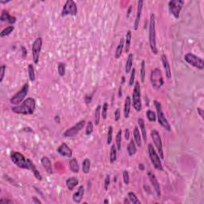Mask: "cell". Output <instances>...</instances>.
<instances>
[{"mask_svg": "<svg viewBox=\"0 0 204 204\" xmlns=\"http://www.w3.org/2000/svg\"><path fill=\"white\" fill-rule=\"evenodd\" d=\"M36 109V101L32 97L26 98L20 105L11 108L15 113L22 115H32Z\"/></svg>", "mask_w": 204, "mask_h": 204, "instance_id": "obj_1", "label": "cell"}, {"mask_svg": "<svg viewBox=\"0 0 204 204\" xmlns=\"http://www.w3.org/2000/svg\"><path fill=\"white\" fill-rule=\"evenodd\" d=\"M149 44L151 50L154 54H158V49L156 46V17L155 15L152 14L149 22Z\"/></svg>", "mask_w": 204, "mask_h": 204, "instance_id": "obj_2", "label": "cell"}, {"mask_svg": "<svg viewBox=\"0 0 204 204\" xmlns=\"http://www.w3.org/2000/svg\"><path fill=\"white\" fill-rule=\"evenodd\" d=\"M154 105H155L156 109V117L158 119V122H159V125H161L163 129L167 131L171 132L172 128H171V125L168 122V119L166 118V116H164V113H163V109H162L161 104L159 103L158 101H154Z\"/></svg>", "mask_w": 204, "mask_h": 204, "instance_id": "obj_3", "label": "cell"}, {"mask_svg": "<svg viewBox=\"0 0 204 204\" xmlns=\"http://www.w3.org/2000/svg\"><path fill=\"white\" fill-rule=\"evenodd\" d=\"M11 159L15 165L22 169L30 170L28 159H26L22 153L18 152H12L11 155Z\"/></svg>", "mask_w": 204, "mask_h": 204, "instance_id": "obj_4", "label": "cell"}, {"mask_svg": "<svg viewBox=\"0 0 204 204\" xmlns=\"http://www.w3.org/2000/svg\"><path fill=\"white\" fill-rule=\"evenodd\" d=\"M150 80L152 86L155 89H159L164 84L161 71L158 68H156L151 72Z\"/></svg>", "mask_w": 204, "mask_h": 204, "instance_id": "obj_5", "label": "cell"}, {"mask_svg": "<svg viewBox=\"0 0 204 204\" xmlns=\"http://www.w3.org/2000/svg\"><path fill=\"white\" fill-rule=\"evenodd\" d=\"M148 152L149 154V157L152 163L154 168L158 171H163V164L161 163L159 156L158 155V153L156 152V151L155 150V148H153L152 144H148Z\"/></svg>", "mask_w": 204, "mask_h": 204, "instance_id": "obj_6", "label": "cell"}, {"mask_svg": "<svg viewBox=\"0 0 204 204\" xmlns=\"http://www.w3.org/2000/svg\"><path fill=\"white\" fill-rule=\"evenodd\" d=\"M28 91L29 85L27 83H26V84L23 85V86L22 87L21 89L17 93H15L13 97H11V100H10L11 104L15 105H20L25 100L26 96L28 93Z\"/></svg>", "mask_w": 204, "mask_h": 204, "instance_id": "obj_7", "label": "cell"}, {"mask_svg": "<svg viewBox=\"0 0 204 204\" xmlns=\"http://www.w3.org/2000/svg\"><path fill=\"white\" fill-rule=\"evenodd\" d=\"M132 106L135 111L140 112L142 109L141 98H140V85L139 82H136L134 85L133 92H132Z\"/></svg>", "mask_w": 204, "mask_h": 204, "instance_id": "obj_8", "label": "cell"}, {"mask_svg": "<svg viewBox=\"0 0 204 204\" xmlns=\"http://www.w3.org/2000/svg\"><path fill=\"white\" fill-rule=\"evenodd\" d=\"M184 60L188 64L194 66L196 69H199L200 70H202L204 69V62L202 58L196 56L194 54L187 53L184 55Z\"/></svg>", "mask_w": 204, "mask_h": 204, "instance_id": "obj_9", "label": "cell"}, {"mask_svg": "<svg viewBox=\"0 0 204 204\" xmlns=\"http://www.w3.org/2000/svg\"><path fill=\"white\" fill-rule=\"evenodd\" d=\"M184 5V1L183 0H171L168 2V9L170 13L175 17V18H179L180 15L181 10Z\"/></svg>", "mask_w": 204, "mask_h": 204, "instance_id": "obj_10", "label": "cell"}, {"mask_svg": "<svg viewBox=\"0 0 204 204\" xmlns=\"http://www.w3.org/2000/svg\"><path fill=\"white\" fill-rule=\"evenodd\" d=\"M78 14V7L74 1L73 0H68L65 2L63 6L62 11V16L65 17L67 15L71 16H76Z\"/></svg>", "mask_w": 204, "mask_h": 204, "instance_id": "obj_11", "label": "cell"}, {"mask_svg": "<svg viewBox=\"0 0 204 204\" xmlns=\"http://www.w3.org/2000/svg\"><path fill=\"white\" fill-rule=\"evenodd\" d=\"M151 137L152 139L153 143L155 144L156 148L158 151V155L159 156L160 159H164V154L163 150V144H162L161 137L159 135V133L156 130H152L151 132Z\"/></svg>", "mask_w": 204, "mask_h": 204, "instance_id": "obj_12", "label": "cell"}, {"mask_svg": "<svg viewBox=\"0 0 204 204\" xmlns=\"http://www.w3.org/2000/svg\"><path fill=\"white\" fill-rule=\"evenodd\" d=\"M42 47V38L41 37L37 38L32 45V55L33 61L35 64H38L39 62V57Z\"/></svg>", "mask_w": 204, "mask_h": 204, "instance_id": "obj_13", "label": "cell"}, {"mask_svg": "<svg viewBox=\"0 0 204 204\" xmlns=\"http://www.w3.org/2000/svg\"><path fill=\"white\" fill-rule=\"evenodd\" d=\"M85 120H80L79 122L77 123L73 127H71V128L67 129L66 131L63 133V135H64L65 137H73V136H75L76 135H78L80 131H82V129L85 127Z\"/></svg>", "mask_w": 204, "mask_h": 204, "instance_id": "obj_14", "label": "cell"}, {"mask_svg": "<svg viewBox=\"0 0 204 204\" xmlns=\"http://www.w3.org/2000/svg\"><path fill=\"white\" fill-rule=\"evenodd\" d=\"M57 152L61 156L68 157V158L72 157V155H73V151L71 150L70 148L68 146V144H65V143H62V144H61L60 146L58 148V149H57Z\"/></svg>", "mask_w": 204, "mask_h": 204, "instance_id": "obj_15", "label": "cell"}, {"mask_svg": "<svg viewBox=\"0 0 204 204\" xmlns=\"http://www.w3.org/2000/svg\"><path fill=\"white\" fill-rule=\"evenodd\" d=\"M148 176H149L151 183L152 184L153 187H154V190H155L156 193L157 197L159 198L161 196V189H160V186H159V183L158 182L156 176L151 172H148Z\"/></svg>", "mask_w": 204, "mask_h": 204, "instance_id": "obj_16", "label": "cell"}, {"mask_svg": "<svg viewBox=\"0 0 204 204\" xmlns=\"http://www.w3.org/2000/svg\"><path fill=\"white\" fill-rule=\"evenodd\" d=\"M143 5H144V2L140 0L137 2V10H136V15H135V19L134 22V30H136L139 27L140 22V18H141L142 11H143Z\"/></svg>", "mask_w": 204, "mask_h": 204, "instance_id": "obj_17", "label": "cell"}, {"mask_svg": "<svg viewBox=\"0 0 204 204\" xmlns=\"http://www.w3.org/2000/svg\"><path fill=\"white\" fill-rule=\"evenodd\" d=\"M161 61L163 63V66L164 68V71H165L166 77L168 79H170L172 78V70H171V66H170L169 62L165 54H162L161 55Z\"/></svg>", "mask_w": 204, "mask_h": 204, "instance_id": "obj_18", "label": "cell"}, {"mask_svg": "<svg viewBox=\"0 0 204 204\" xmlns=\"http://www.w3.org/2000/svg\"><path fill=\"white\" fill-rule=\"evenodd\" d=\"M41 163L48 174H53V166L50 159L48 157L43 156L41 159Z\"/></svg>", "mask_w": 204, "mask_h": 204, "instance_id": "obj_19", "label": "cell"}, {"mask_svg": "<svg viewBox=\"0 0 204 204\" xmlns=\"http://www.w3.org/2000/svg\"><path fill=\"white\" fill-rule=\"evenodd\" d=\"M85 190L83 186H80L78 187V191H76L75 193L73 195V202H76V203H80L82 202V199H83V196H84Z\"/></svg>", "mask_w": 204, "mask_h": 204, "instance_id": "obj_20", "label": "cell"}, {"mask_svg": "<svg viewBox=\"0 0 204 204\" xmlns=\"http://www.w3.org/2000/svg\"><path fill=\"white\" fill-rule=\"evenodd\" d=\"M0 20H1V22H7L10 24H14L16 22V18L10 15L8 13V11L3 10L2 11V14H1Z\"/></svg>", "mask_w": 204, "mask_h": 204, "instance_id": "obj_21", "label": "cell"}, {"mask_svg": "<svg viewBox=\"0 0 204 204\" xmlns=\"http://www.w3.org/2000/svg\"><path fill=\"white\" fill-rule=\"evenodd\" d=\"M132 105V99L129 96H127L125 101V105H124V116L125 118H128L130 114Z\"/></svg>", "mask_w": 204, "mask_h": 204, "instance_id": "obj_22", "label": "cell"}, {"mask_svg": "<svg viewBox=\"0 0 204 204\" xmlns=\"http://www.w3.org/2000/svg\"><path fill=\"white\" fill-rule=\"evenodd\" d=\"M78 183H79V180L76 177H70V178L67 179L66 181H65L67 188L71 191H73V189L77 187V185H78Z\"/></svg>", "mask_w": 204, "mask_h": 204, "instance_id": "obj_23", "label": "cell"}, {"mask_svg": "<svg viewBox=\"0 0 204 204\" xmlns=\"http://www.w3.org/2000/svg\"><path fill=\"white\" fill-rule=\"evenodd\" d=\"M127 151H128V154H129V156H133L136 153L137 147H136V144H135L134 139L130 140L129 144H128V147H127Z\"/></svg>", "mask_w": 204, "mask_h": 204, "instance_id": "obj_24", "label": "cell"}, {"mask_svg": "<svg viewBox=\"0 0 204 204\" xmlns=\"http://www.w3.org/2000/svg\"><path fill=\"white\" fill-rule=\"evenodd\" d=\"M28 159L29 165H30V170L33 172V174H34L35 178H36L39 181L42 180V175L40 174V172H38V170L37 169L36 166L35 165V163H33V162L31 161L30 159Z\"/></svg>", "mask_w": 204, "mask_h": 204, "instance_id": "obj_25", "label": "cell"}, {"mask_svg": "<svg viewBox=\"0 0 204 204\" xmlns=\"http://www.w3.org/2000/svg\"><path fill=\"white\" fill-rule=\"evenodd\" d=\"M140 129H139V127L135 126L133 129V136H134V140H135V144H136V146L137 147H141L142 143H141V135H140Z\"/></svg>", "mask_w": 204, "mask_h": 204, "instance_id": "obj_26", "label": "cell"}, {"mask_svg": "<svg viewBox=\"0 0 204 204\" xmlns=\"http://www.w3.org/2000/svg\"><path fill=\"white\" fill-rule=\"evenodd\" d=\"M138 125H139V128L140 129V131H141L142 137L144 139V140L145 142L147 141V132H146V128H145V123H144V120L143 118H138Z\"/></svg>", "mask_w": 204, "mask_h": 204, "instance_id": "obj_27", "label": "cell"}, {"mask_svg": "<svg viewBox=\"0 0 204 204\" xmlns=\"http://www.w3.org/2000/svg\"><path fill=\"white\" fill-rule=\"evenodd\" d=\"M132 64H133V54H129L125 64V73H129L131 72L132 69Z\"/></svg>", "mask_w": 204, "mask_h": 204, "instance_id": "obj_28", "label": "cell"}, {"mask_svg": "<svg viewBox=\"0 0 204 204\" xmlns=\"http://www.w3.org/2000/svg\"><path fill=\"white\" fill-rule=\"evenodd\" d=\"M69 169L73 173H78L80 171V167L79 164H78V160L75 159V158H73L72 159H70L69 161Z\"/></svg>", "mask_w": 204, "mask_h": 204, "instance_id": "obj_29", "label": "cell"}, {"mask_svg": "<svg viewBox=\"0 0 204 204\" xmlns=\"http://www.w3.org/2000/svg\"><path fill=\"white\" fill-rule=\"evenodd\" d=\"M124 46H125V40L123 38H121L120 39V42H119L118 45H117V47H116V51H115V58H116V59L120 58V56H121Z\"/></svg>", "mask_w": 204, "mask_h": 204, "instance_id": "obj_30", "label": "cell"}, {"mask_svg": "<svg viewBox=\"0 0 204 204\" xmlns=\"http://www.w3.org/2000/svg\"><path fill=\"white\" fill-rule=\"evenodd\" d=\"M131 41H132V31L129 30L126 34V39H125V50L127 54L129 52L130 46H131Z\"/></svg>", "mask_w": 204, "mask_h": 204, "instance_id": "obj_31", "label": "cell"}, {"mask_svg": "<svg viewBox=\"0 0 204 204\" xmlns=\"http://www.w3.org/2000/svg\"><path fill=\"white\" fill-rule=\"evenodd\" d=\"M116 157H117V149H116V147L115 146V144H112V147H111V149H110V163H113L114 162L116 161Z\"/></svg>", "mask_w": 204, "mask_h": 204, "instance_id": "obj_32", "label": "cell"}, {"mask_svg": "<svg viewBox=\"0 0 204 204\" xmlns=\"http://www.w3.org/2000/svg\"><path fill=\"white\" fill-rule=\"evenodd\" d=\"M101 117V106L97 105L95 109L94 115V124L95 125H98L100 123V119Z\"/></svg>", "mask_w": 204, "mask_h": 204, "instance_id": "obj_33", "label": "cell"}, {"mask_svg": "<svg viewBox=\"0 0 204 204\" xmlns=\"http://www.w3.org/2000/svg\"><path fill=\"white\" fill-rule=\"evenodd\" d=\"M91 162L89 159H85L84 161L82 162V172H84L85 174H88L90 170Z\"/></svg>", "mask_w": 204, "mask_h": 204, "instance_id": "obj_34", "label": "cell"}, {"mask_svg": "<svg viewBox=\"0 0 204 204\" xmlns=\"http://www.w3.org/2000/svg\"><path fill=\"white\" fill-rule=\"evenodd\" d=\"M14 30H15V27L13 26H7V27H6V28L3 29L1 31V33H0V37L1 38H4V37L8 36V35H10L11 33L13 32Z\"/></svg>", "mask_w": 204, "mask_h": 204, "instance_id": "obj_35", "label": "cell"}, {"mask_svg": "<svg viewBox=\"0 0 204 204\" xmlns=\"http://www.w3.org/2000/svg\"><path fill=\"white\" fill-rule=\"evenodd\" d=\"M121 140H122V130H119L116 135V147L117 151L120 150L121 148Z\"/></svg>", "mask_w": 204, "mask_h": 204, "instance_id": "obj_36", "label": "cell"}, {"mask_svg": "<svg viewBox=\"0 0 204 204\" xmlns=\"http://www.w3.org/2000/svg\"><path fill=\"white\" fill-rule=\"evenodd\" d=\"M28 74H29V78H30V82H35V69H34V66H33L32 64H30L28 65Z\"/></svg>", "mask_w": 204, "mask_h": 204, "instance_id": "obj_37", "label": "cell"}, {"mask_svg": "<svg viewBox=\"0 0 204 204\" xmlns=\"http://www.w3.org/2000/svg\"><path fill=\"white\" fill-rule=\"evenodd\" d=\"M146 116L148 120L151 122H154L156 120V114L155 112H153L152 110H148L146 112Z\"/></svg>", "mask_w": 204, "mask_h": 204, "instance_id": "obj_38", "label": "cell"}, {"mask_svg": "<svg viewBox=\"0 0 204 204\" xmlns=\"http://www.w3.org/2000/svg\"><path fill=\"white\" fill-rule=\"evenodd\" d=\"M145 76H146V72H145V62L144 60L142 61L141 66H140V80L142 83H144L145 81Z\"/></svg>", "mask_w": 204, "mask_h": 204, "instance_id": "obj_39", "label": "cell"}, {"mask_svg": "<svg viewBox=\"0 0 204 204\" xmlns=\"http://www.w3.org/2000/svg\"><path fill=\"white\" fill-rule=\"evenodd\" d=\"M129 199H130L131 202L134 204H140V201L138 199L137 196L134 192H129Z\"/></svg>", "mask_w": 204, "mask_h": 204, "instance_id": "obj_40", "label": "cell"}, {"mask_svg": "<svg viewBox=\"0 0 204 204\" xmlns=\"http://www.w3.org/2000/svg\"><path fill=\"white\" fill-rule=\"evenodd\" d=\"M58 74L61 76V77H63V76L65 74V65L63 62H59L58 65Z\"/></svg>", "mask_w": 204, "mask_h": 204, "instance_id": "obj_41", "label": "cell"}, {"mask_svg": "<svg viewBox=\"0 0 204 204\" xmlns=\"http://www.w3.org/2000/svg\"><path fill=\"white\" fill-rule=\"evenodd\" d=\"M112 132H113V128L112 126L109 127V130H108V135H107V144H110L112 143Z\"/></svg>", "mask_w": 204, "mask_h": 204, "instance_id": "obj_42", "label": "cell"}, {"mask_svg": "<svg viewBox=\"0 0 204 204\" xmlns=\"http://www.w3.org/2000/svg\"><path fill=\"white\" fill-rule=\"evenodd\" d=\"M93 132V125L91 121L88 122L85 128V134L87 135H90Z\"/></svg>", "mask_w": 204, "mask_h": 204, "instance_id": "obj_43", "label": "cell"}, {"mask_svg": "<svg viewBox=\"0 0 204 204\" xmlns=\"http://www.w3.org/2000/svg\"><path fill=\"white\" fill-rule=\"evenodd\" d=\"M108 108H109V105L108 103H105L103 105V107H102V112H101V116H102V119L105 120L107 118V112H108Z\"/></svg>", "mask_w": 204, "mask_h": 204, "instance_id": "obj_44", "label": "cell"}, {"mask_svg": "<svg viewBox=\"0 0 204 204\" xmlns=\"http://www.w3.org/2000/svg\"><path fill=\"white\" fill-rule=\"evenodd\" d=\"M135 69H132L131 70V76H130V79H129V85L132 86L134 85V82H135Z\"/></svg>", "mask_w": 204, "mask_h": 204, "instance_id": "obj_45", "label": "cell"}, {"mask_svg": "<svg viewBox=\"0 0 204 204\" xmlns=\"http://www.w3.org/2000/svg\"><path fill=\"white\" fill-rule=\"evenodd\" d=\"M6 65H2L0 67V82H2L3 79H4L5 77V73H6Z\"/></svg>", "mask_w": 204, "mask_h": 204, "instance_id": "obj_46", "label": "cell"}, {"mask_svg": "<svg viewBox=\"0 0 204 204\" xmlns=\"http://www.w3.org/2000/svg\"><path fill=\"white\" fill-rule=\"evenodd\" d=\"M123 180H124V183L126 185H129V172L125 170L123 172Z\"/></svg>", "mask_w": 204, "mask_h": 204, "instance_id": "obj_47", "label": "cell"}, {"mask_svg": "<svg viewBox=\"0 0 204 204\" xmlns=\"http://www.w3.org/2000/svg\"><path fill=\"white\" fill-rule=\"evenodd\" d=\"M110 184V176L109 175H107L105 179V183H104V187H105V190L107 191L109 189V187Z\"/></svg>", "mask_w": 204, "mask_h": 204, "instance_id": "obj_48", "label": "cell"}, {"mask_svg": "<svg viewBox=\"0 0 204 204\" xmlns=\"http://www.w3.org/2000/svg\"><path fill=\"white\" fill-rule=\"evenodd\" d=\"M120 118V111L119 109H116L115 112H114V119H115V121H119Z\"/></svg>", "mask_w": 204, "mask_h": 204, "instance_id": "obj_49", "label": "cell"}, {"mask_svg": "<svg viewBox=\"0 0 204 204\" xmlns=\"http://www.w3.org/2000/svg\"><path fill=\"white\" fill-rule=\"evenodd\" d=\"M125 136L127 140H129V137H130V131H129V129H126L125 130Z\"/></svg>", "mask_w": 204, "mask_h": 204, "instance_id": "obj_50", "label": "cell"}, {"mask_svg": "<svg viewBox=\"0 0 204 204\" xmlns=\"http://www.w3.org/2000/svg\"><path fill=\"white\" fill-rule=\"evenodd\" d=\"M197 111L198 112H199V116L202 117V119H203V115H204L203 109H201V108H197Z\"/></svg>", "mask_w": 204, "mask_h": 204, "instance_id": "obj_51", "label": "cell"}, {"mask_svg": "<svg viewBox=\"0 0 204 204\" xmlns=\"http://www.w3.org/2000/svg\"><path fill=\"white\" fill-rule=\"evenodd\" d=\"M0 203H12V201L10 199H0Z\"/></svg>", "mask_w": 204, "mask_h": 204, "instance_id": "obj_52", "label": "cell"}, {"mask_svg": "<svg viewBox=\"0 0 204 204\" xmlns=\"http://www.w3.org/2000/svg\"><path fill=\"white\" fill-rule=\"evenodd\" d=\"M22 58H25L26 57V54H27V50L24 46H22Z\"/></svg>", "mask_w": 204, "mask_h": 204, "instance_id": "obj_53", "label": "cell"}, {"mask_svg": "<svg viewBox=\"0 0 204 204\" xmlns=\"http://www.w3.org/2000/svg\"><path fill=\"white\" fill-rule=\"evenodd\" d=\"M85 102L87 104L90 103L91 101H92V97H91V96H90V97H89V95H86L85 98Z\"/></svg>", "mask_w": 204, "mask_h": 204, "instance_id": "obj_54", "label": "cell"}, {"mask_svg": "<svg viewBox=\"0 0 204 204\" xmlns=\"http://www.w3.org/2000/svg\"><path fill=\"white\" fill-rule=\"evenodd\" d=\"M33 203L38 204V203H42V202L39 199H38L36 197H33Z\"/></svg>", "mask_w": 204, "mask_h": 204, "instance_id": "obj_55", "label": "cell"}, {"mask_svg": "<svg viewBox=\"0 0 204 204\" xmlns=\"http://www.w3.org/2000/svg\"><path fill=\"white\" fill-rule=\"evenodd\" d=\"M54 120H55V122L59 124V123H60V116H58V115L54 116Z\"/></svg>", "mask_w": 204, "mask_h": 204, "instance_id": "obj_56", "label": "cell"}, {"mask_svg": "<svg viewBox=\"0 0 204 204\" xmlns=\"http://www.w3.org/2000/svg\"><path fill=\"white\" fill-rule=\"evenodd\" d=\"M122 96V85H120V89H119V97Z\"/></svg>", "mask_w": 204, "mask_h": 204, "instance_id": "obj_57", "label": "cell"}, {"mask_svg": "<svg viewBox=\"0 0 204 204\" xmlns=\"http://www.w3.org/2000/svg\"><path fill=\"white\" fill-rule=\"evenodd\" d=\"M131 11H132V6H130V7H129V9L128 10V11H127V17H129V15L131 14Z\"/></svg>", "mask_w": 204, "mask_h": 204, "instance_id": "obj_58", "label": "cell"}, {"mask_svg": "<svg viewBox=\"0 0 204 204\" xmlns=\"http://www.w3.org/2000/svg\"><path fill=\"white\" fill-rule=\"evenodd\" d=\"M139 169L144 170V165L143 163H140V164H139Z\"/></svg>", "mask_w": 204, "mask_h": 204, "instance_id": "obj_59", "label": "cell"}, {"mask_svg": "<svg viewBox=\"0 0 204 204\" xmlns=\"http://www.w3.org/2000/svg\"><path fill=\"white\" fill-rule=\"evenodd\" d=\"M130 202H131V201H130V199H128V198H125V201H124V203H130Z\"/></svg>", "mask_w": 204, "mask_h": 204, "instance_id": "obj_60", "label": "cell"}, {"mask_svg": "<svg viewBox=\"0 0 204 204\" xmlns=\"http://www.w3.org/2000/svg\"><path fill=\"white\" fill-rule=\"evenodd\" d=\"M109 202V199H105V201H104V203L105 204H107Z\"/></svg>", "mask_w": 204, "mask_h": 204, "instance_id": "obj_61", "label": "cell"}]
</instances>
